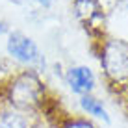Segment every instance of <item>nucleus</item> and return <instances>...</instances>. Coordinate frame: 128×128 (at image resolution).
I'll return each mask as SVG.
<instances>
[{"label": "nucleus", "mask_w": 128, "mask_h": 128, "mask_svg": "<svg viewBox=\"0 0 128 128\" xmlns=\"http://www.w3.org/2000/svg\"><path fill=\"white\" fill-rule=\"evenodd\" d=\"M41 93H43V86L39 78L32 72H24L22 76L17 78L11 87V102L20 110H28L39 102Z\"/></svg>", "instance_id": "obj_1"}, {"label": "nucleus", "mask_w": 128, "mask_h": 128, "mask_svg": "<svg viewBox=\"0 0 128 128\" xmlns=\"http://www.w3.org/2000/svg\"><path fill=\"white\" fill-rule=\"evenodd\" d=\"M102 65L110 78L122 80L128 76V43L113 39L104 48Z\"/></svg>", "instance_id": "obj_2"}, {"label": "nucleus", "mask_w": 128, "mask_h": 128, "mask_svg": "<svg viewBox=\"0 0 128 128\" xmlns=\"http://www.w3.org/2000/svg\"><path fill=\"white\" fill-rule=\"evenodd\" d=\"M8 52L15 60L22 61V63L34 65V67H45V58H43L39 46L35 45V41L28 37V35L15 32L8 37Z\"/></svg>", "instance_id": "obj_3"}, {"label": "nucleus", "mask_w": 128, "mask_h": 128, "mask_svg": "<svg viewBox=\"0 0 128 128\" xmlns=\"http://www.w3.org/2000/svg\"><path fill=\"white\" fill-rule=\"evenodd\" d=\"M67 82L74 93H89L95 86V76L87 67H72L67 74Z\"/></svg>", "instance_id": "obj_4"}, {"label": "nucleus", "mask_w": 128, "mask_h": 128, "mask_svg": "<svg viewBox=\"0 0 128 128\" xmlns=\"http://www.w3.org/2000/svg\"><path fill=\"white\" fill-rule=\"evenodd\" d=\"M82 108L86 110L87 113H91V115L100 117V119H104V121H110V117H108V113H106L104 106L100 104V100L93 98V96H89V95L82 96Z\"/></svg>", "instance_id": "obj_5"}, {"label": "nucleus", "mask_w": 128, "mask_h": 128, "mask_svg": "<svg viewBox=\"0 0 128 128\" xmlns=\"http://www.w3.org/2000/svg\"><path fill=\"white\" fill-rule=\"evenodd\" d=\"M0 128H28L24 119L15 113H2L0 115Z\"/></svg>", "instance_id": "obj_6"}, {"label": "nucleus", "mask_w": 128, "mask_h": 128, "mask_svg": "<svg viewBox=\"0 0 128 128\" xmlns=\"http://www.w3.org/2000/svg\"><path fill=\"white\" fill-rule=\"evenodd\" d=\"M76 8H78V11H80V15H87V19L93 17L95 11H96V4L93 0H78Z\"/></svg>", "instance_id": "obj_7"}, {"label": "nucleus", "mask_w": 128, "mask_h": 128, "mask_svg": "<svg viewBox=\"0 0 128 128\" xmlns=\"http://www.w3.org/2000/svg\"><path fill=\"white\" fill-rule=\"evenodd\" d=\"M67 128H93L89 124V122H86V121H74V122H70V124H67Z\"/></svg>", "instance_id": "obj_8"}, {"label": "nucleus", "mask_w": 128, "mask_h": 128, "mask_svg": "<svg viewBox=\"0 0 128 128\" xmlns=\"http://www.w3.org/2000/svg\"><path fill=\"white\" fill-rule=\"evenodd\" d=\"M37 2H39V4H43V6H50L54 0H37Z\"/></svg>", "instance_id": "obj_9"}]
</instances>
